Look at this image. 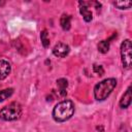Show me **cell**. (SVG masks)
Segmentation results:
<instances>
[{"instance_id": "obj_1", "label": "cell", "mask_w": 132, "mask_h": 132, "mask_svg": "<svg viewBox=\"0 0 132 132\" xmlns=\"http://www.w3.org/2000/svg\"><path fill=\"white\" fill-rule=\"evenodd\" d=\"M74 113V104L71 100L59 102L53 109V118L57 122H65Z\"/></svg>"}, {"instance_id": "obj_2", "label": "cell", "mask_w": 132, "mask_h": 132, "mask_svg": "<svg viewBox=\"0 0 132 132\" xmlns=\"http://www.w3.org/2000/svg\"><path fill=\"white\" fill-rule=\"evenodd\" d=\"M116 86H117L116 78H106V79L98 82L94 88L95 99H97L99 101L106 99L110 95V93L113 91Z\"/></svg>"}, {"instance_id": "obj_3", "label": "cell", "mask_w": 132, "mask_h": 132, "mask_svg": "<svg viewBox=\"0 0 132 132\" xmlns=\"http://www.w3.org/2000/svg\"><path fill=\"white\" fill-rule=\"evenodd\" d=\"M22 114V106L18 102H12L0 110V119L4 121L18 120Z\"/></svg>"}, {"instance_id": "obj_4", "label": "cell", "mask_w": 132, "mask_h": 132, "mask_svg": "<svg viewBox=\"0 0 132 132\" xmlns=\"http://www.w3.org/2000/svg\"><path fill=\"white\" fill-rule=\"evenodd\" d=\"M121 57L123 66L129 69L132 65V46L130 39H126L121 44Z\"/></svg>"}, {"instance_id": "obj_5", "label": "cell", "mask_w": 132, "mask_h": 132, "mask_svg": "<svg viewBox=\"0 0 132 132\" xmlns=\"http://www.w3.org/2000/svg\"><path fill=\"white\" fill-rule=\"evenodd\" d=\"M69 46L66 44V43H63V42H59L57 43L54 48H53V54L56 56V57H59V58H64L66 57L68 54H69Z\"/></svg>"}, {"instance_id": "obj_6", "label": "cell", "mask_w": 132, "mask_h": 132, "mask_svg": "<svg viewBox=\"0 0 132 132\" xmlns=\"http://www.w3.org/2000/svg\"><path fill=\"white\" fill-rule=\"evenodd\" d=\"M79 5H80L79 11H80V13H81L84 20H85L86 22H91L92 19H93V16H92L93 14H92V11H91V10L89 9V7H88V3H87V2H79Z\"/></svg>"}, {"instance_id": "obj_7", "label": "cell", "mask_w": 132, "mask_h": 132, "mask_svg": "<svg viewBox=\"0 0 132 132\" xmlns=\"http://www.w3.org/2000/svg\"><path fill=\"white\" fill-rule=\"evenodd\" d=\"M10 64L5 60H0V79H4L10 73Z\"/></svg>"}, {"instance_id": "obj_8", "label": "cell", "mask_w": 132, "mask_h": 132, "mask_svg": "<svg viewBox=\"0 0 132 132\" xmlns=\"http://www.w3.org/2000/svg\"><path fill=\"white\" fill-rule=\"evenodd\" d=\"M131 99H132V97H131V87H129L127 89V91L125 92V94L123 95L121 101H120V106L122 108H127L131 104Z\"/></svg>"}, {"instance_id": "obj_9", "label": "cell", "mask_w": 132, "mask_h": 132, "mask_svg": "<svg viewBox=\"0 0 132 132\" xmlns=\"http://www.w3.org/2000/svg\"><path fill=\"white\" fill-rule=\"evenodd\" d=\"M60 25L63 28V30H69L70 25H71V16L66 13L62 14V16L60 19Z\"/></svg>"}, {"instance_id": "obj_10", "label": "cell", "mask_w": 132, "mask_h": 132, "mask_svg": "<svg viewBox=\"0 0 132 132\" xmlns=\"http://www.w3.org/2000/svg\"><path fill=\"white\" fill-rule=\"evenodd\" d=\"M57 85H58V87H59V89H60V94H61V96H65V95H66V88H67V86H68L67 79H65V78H59V79L57 80Z\"/></svg>"}, {"instance_id": "obj_11", "label": "cell", "mask_w": 132, "mask_h": 132, "mask_svg": "<svg viewBox=\"0 0 132 132\" xmlns=\"http://www.w3.org/2000/svg\"><path fill=\"white\" fill-rule=\"evenodd\" d=\"M109 50V41L108 40H102L98 44V51L102 54H106Z\"/></svg>"}, {"instance_id": "obj_12", "label": "cell", "mask_w": 132, "mask_h": 132, "mask_svg": "<svg viewBox=\"0 0 132 132\" xmlns=\"http://www.w3.org/2000/svg\"><path fill=\"white\" fill-rule=\"evenodd\" d=\"M13 93V89L9 88V89H5V90H2L0 91V102L4 101L5 99L9 98Z\"/></svg>"}, {"instance_id": "obj_13", "label": "cell", "mask_w": 132, "mask_h": 132, "mask_svg": "<svg viewBox=\"0 0 132 132\" xmlns=\"http://www.w3.org/2000/svg\"><path fill=\"white\" fill-rule=\"evenodd\" d=\"M113 4L120 9H128L131 7L132 2L131 1H116Z\"/></svg>"}, {"instance_id": "obj_14", "label": "cell", "mask_w": 132, "mask_h": 132, "mask_svg": "<svg viewBox=\"0 0 132 132\" xmlns=\"http://www.w3.org/2000/svg\"><path fill=\"white\" fill-rule=\"evenodd\" d=\"M40 38H41V43L43 45V47H48L50 45V38L47 37V31L43 30L40 34Z\"/></svg>"}, {"instance_id": "obj_15", "label": "cell", "mask_w": 132, "mask_h": 132, "mask_svg": "<svg viewBox=\"0 0 132 132\" xmlns=\"http://www.w3.org/2000/svg\"><path fill=\"white\" fill-rule=\"evenodd\" d=\"M93 70H94L95 73H97V74H99V75H103V74H104V69H103V67H102L101 65L95 64V65L93 66Z\"/></svg>"}, {"instance_id": "obj_16", "label": "cell", "mask_w": 132, "mask_h": 132, "mask_svg": "<svg viewBox=\"0 0 132 132\" xmlns=\"http://www.w3.org/2000/svg\"><path fill=\"white\" fill-rule=\"evenodd\" d=\"M4 4V2H0V5H3Z\"/></svg>"}]
</instances>
